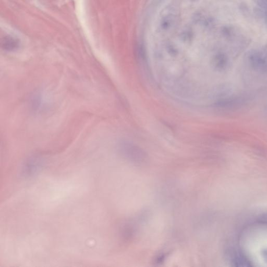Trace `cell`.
<instances>
[{"instance_id":"1","label":"cell","mask_w":267,"mask_h":267,"mask_svg":"<svg viewBox=\"0 0 267 267\" xmlns=\"http://www.w3.org/2000/svg\"><path fill=\"white\" fill-rule=\"evenodd\" d=\"M1 47L4 50L13 52L19 49V43L17 39L13 37H5L1 42Z\"/></svg>"},{"instance_id":"2","label":"cell","mask_w":267,"mask_h":267,"mask_svg":"<svg viewBox=\"0 0 267 267\" xmlns=\"http://www.w3.org/2000/svg\"><path fill=\"white\" fill-rule=\"evenodd\" d=\"M258 5L260 11L267 14V0H253Z\"/></svg>"}]
</instances>
